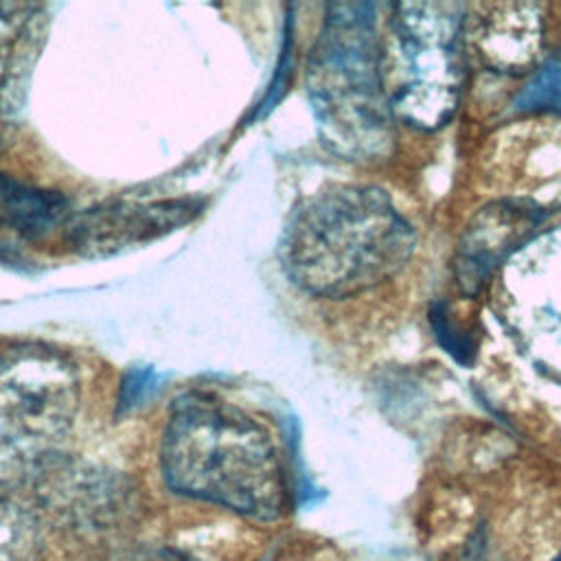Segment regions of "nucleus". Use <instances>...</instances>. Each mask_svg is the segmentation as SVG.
<instances>
[{
    "instance_id": "9",
    "label": "nucleus",
    "mask_w": 561,
    "mask_h": 561,
    "mask_svg": "<svg viewBox=\"0 0 561 561\" xmlns=\"http://www.w3.org/2000/svg\"><path fill=\"white\" fill-rule=\"evenodd\" d=\"M184 202H162L151 206H112L85 213L70 228V241L77 250L92 254L114 252L118 248L151 239L186 219Z\"/></svg>"
},
{
    "instance_id": "14",
    "label": "nucleus",
    "mask_w": 561,
    "mask_h": 561,
    "mask_svg": "<svg viewBox=\"0 0 561 561\" xmlns=\"http://www.w3.org/2000/svg\"><path fill=\"white\" fill-rule=\"evenodd\" d=\"M559 561H561V557H559Z\"/></svg>"
},
{
    "instance_id": "4",
    "label": "nucleus",
    "mask_w": 561,
    "mask_h": 561,
    "mask_svg": "<svg viewBox=\"0 0 561 561\" xmlns=\"http://www.w3.org/2000/svg\"><path fill=\"white\" fill-rule=\"evenodd\" d=\"M390 28L392 55L383 57V79L392 114L419 129L445 125L458 107L465 79V7L401 2L392 7Z\"/></svg>"
},
{
    "instance_id": "2",
    "label": "nucleus",
    "mask_w": 561,
    "mask_h": 561,
    "mask_svg": "<svg viewBox=\"0 0 561 561\" xmlns=\"http://www.w3.org/2000/svg\"><path fill=\"white\" fill-rule=\"evenodd\" d=\"M167 484L256 519L287 506V482L270 432L248 412L208 392H191L171 408L162 447Z\"/></svg>"
},
{
    "instance_id": "7",
    "label": "nucleus",
    "mask_w": 561,
    "mask_h": 561,
    "mask_svg": "<svg viewBox=\"0 0 561 561\" xmlns=\"http://www.w3.org/2000/svg\"><path fill=\"white\" fill-rule=\"evenodd\" d=\"M541 221V208L526 199H502L478 210L465 228L454 256L460 289L478 294L539 232Z\"/></svg>"
},
{
    "instance_id": "11",
    "label": "nucleus",
    "mask_w": 561,
    "mask_h": 561,
    "mask_svg": "<svg viewBox=\"0 0 561 561\" xmlns=\"http://www.w3.org/2000/svg\"><path fill=\"white\" fill-rule=\"evenodd\" d=\"M64 215L66 202L59 195L0 173V226L22 237H42L61 224Z\"/></svg>"
},
{
    "instance_id": "3",
    "label": "nucleus",
    "mask_w": 561,
    "mask_h": 561,
    "mask_svg": "<svg viewBox=\"0 0 561 561\" xmlns=\"http://www.w3.org/2000/svg\"><path fill=\"white\" fill-rule=\"evenodd\" d=\"M305 81L320 138L333 153L353 162H377L390 153L394 114L373 4L327 7Z\"/></svg>"
},
{
    "instance_id": "5",
    "label": "nucleus",
    "mask_w": 561,
    "mask_h": 561,
    "mask_svg": "<svg viewBox=\"0 0 561 561\" xmlns=\"http://www.w3.org/2000/svg\"><path fill=\"white\" fill-rule=\"evenodd\" d=\"M79 403L72 366L57 353L24 348L0 362V480L44 467L66 440Z\"/></svg>"
},
{
    "instance_id": "12",
    "label": "nucleus",
    "mask_w": 561,
    "mask_h": 561,
    "mask_svg": "<svg viewBox=\"0 0 561 561\" xmlns=\"http://www.w3.org/2000/svg\"><path fill=\"white\" fill-rule=\"evenodd\" d=\"M517 107L526 112H557L561 114V55L550 57L530 77L517 99Z\"/></svg>"
},
{
    "instance_id": "13",
    "label": "nucleus",
    "mask_w": 561,
    "mask_h": 561,
    "mask_svg": "<svg viewBox=\"0 0 561 561\" xmlns=\"http://www.w3.org/2000/svg\"><path fill=\"white\" fill-rule=\"evenodd\" d=\"M0 561H26L24 524L4 500H0Z\"/></svg>"
},
{
    "instance_id": "8",
    "label": "nucleus",
    "mask_w": 561,
    "mask_h": 561,
    "mask_svg": "<svg viewBox=\"0 0 561 561\" xmlns=\"http://www.w3.org/2000/svg\"><path fill=\"white\" fill-rule=\"evenodd\" d=\"M541 7L533 2L480 4L471 18V46L480 61L495 70L528 72L539 59L543 42Z\"/></svg>"
},
{
    "instance_id": "1",
    "label": "nucleus",
    "mask_w": 561,
    "mask_h": 561,
    "mask_svg": "<svg viewBox=\"0 0 561 561\" xmlns=\"http://www.w3.org/2000/svg\"><path fill=\"white\" fill-rule=\"evenodd\" d=\"M414 232L375 186L335 184L302 199L280 239V265L302 291L344 298L394 276Z\"/></svg>"
},
{
    "instance_id": "6",
    "label": "nucleus",
    "mask_w": 561,
    "mask_h": 561,
    "mask_svg": "<svg viewBox=\"0 0 561 561\" xmlns=\"http://www.w3.org/2000/svg\"><path fill=\"white\" fill-rule=\"evenodd\" d=\"M493 302L524 355L561 381V226L537 232L497 270Z\"/></svg>"
},
{
    "instance_id": "10",
    "label": "nucleus",
    "mask_w": 561,
    "mask_h": 561,
    "mask_svg": "<svg viewBox=\"0 0 561 561\" xmlns=\"http://www.w3.org/2000/svg\"><path fill=\"white\" fill-rule=\"evenodd\" d=\"M33 4H0V125L22 101L24 81L39 44V15Z\"/></svg>"
}]
</instances>
